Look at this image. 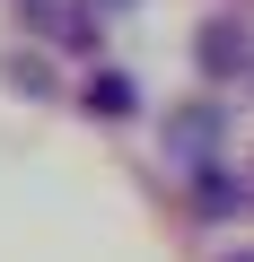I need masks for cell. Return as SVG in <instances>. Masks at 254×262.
I'll use <instances>...</instances> for the list:
<instances>
[{
	"label": "cell",
	"mask_w": 254,
	"mask_h": 262,
	"mask_svg": "<svg viewBox=\"0 0 254 262\" xmlns=\"http://www.w3.org/2000/svg\"><path fill=\"white\" fill-rule=\"evenodd\" d=\"M132 105H141V88L123 79V70H105V79H88V114H105V122H123Z\"/></svg>",
	"instance_id": "cell-2"
},
{
	"label": "cell",
	"mask_w": 254,
	"mask_h": 262,
	"mask_svg": "<svg viewBox=\"0 0 254 262\" xmlns=\"http://www.w3.org/2000/svg\"><path fill=\"white\" fill-rule=\"evenodd\" d=\"M167 140H175V158H184V149L202 158V149L219 140V114H175V131H167Z\"/></svg>",
	"instance_id": "cell-3"
},
{
	"label": "cell",
	"mask_w": 254,
	"mask_h": 262,
	"mask_svg": "<svg viewBox=\"0 0 254 262\" xmlns=\"http://www.w3.org/2000/svg\"><path fill=\"white\" fill-rule=\"evenodd\" d=\"M228 262H254V253H228Z\"/></svg>",
	"instance_id": "cell-5"
},
{
	"label": "cell",
	"mask_w": 254,
	"mask_h": 262,
	"mask_svg": "<svg viewBox=\"0 0 254 262\" xmlns=\"http://www.w3.org/2000/svg\"><path fill=\"white\" fill-rule=\"evenodd\" d=\"M96 9H132V0H96Z\"/></svg>",
	"instance_id": "cell-4"
},
{
	"label": "cell",
	"mask_w": 254,
	"mask_h": 262,
	"mask_svg": "<svg viewBox=\"0 0 254 262\" xmlns=\"http://www.w3.org/2000/svg\"><path fill=\"white\" fill-rule=\"evenodd\" d=\"M202 70H210V79L254 70V44H245V27H237V18H210V27H202Z\"/></svg>",
	"instance_id": "cell-1"
}]
</instances>
